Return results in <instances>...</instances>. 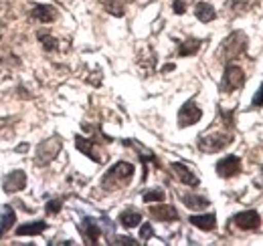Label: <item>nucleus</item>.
<instances>
[{
	"instance_id": "f257e3e1",
	"label": "nucleus",
	"mask_w": 263,
	"mask_h": 246,
	"mask_svg": "<svg viewBox=\"0 0 263 246\" xmlns=\"http://www.w3.org/2000/svg\"><path fill=\"white\" fill-rule=\"evenodd\" d=\"M132 176H134V166L128 161H118L116 166H111L107 170V174L103 176L101 186L105 190H120V188H126L132 182Z\"/></svg>"
},
{
	"instance_id": "f03ea898",
	"label": "nucleus",
	"mask_w": 263,
	"mask_h": 246,
	"mask_svg": "<svg viewBox=\"0 0 263 246\" xmlns=\"http://www.w3.org/2000/svg\"><path fill=\"white\" fill-rule=\"evenodd\" d=\"M247 34L241 31L231 32L229 36L221 43V49H219V59L223 63H231L233 59L241 57L245 51H247Z\"/></svg>"
},
{
	"instance_id": "7ed1b4c3",
	"label": "nucleus",
	"mask_w": 263,
	"mask_h": 246,
	"mask_svg": "<svg viewBox=\"0 0 263 246\" xmlns=\"http://www.w3.org/2000/svg\"><path fill=\"white\" fill-rule=\"evenodd\" d=\"M231 141H233L231 127H225L221 131H209L198 137V150L204 154H215V152H221L227 146H231Z\"/></svg>"
},
{
	"instance_id": "20e7f679",
	"label": "nucleus",
	"mask_w": 263,
	"mask_h": 246,
	"mask_svg": "<svg viewBox=\"0 0 263 246\" xmlns=\"http://www.w3.org/2000/svg\"><path fill=\"white\" fill-rule=\"evenodd\" d=\"M61 148H63V141H61V137H59V135H53V137H49V139L41 141V144H39V148H36L34 163H36V166H47V163H51V161L59 155Z\"/></svg>"
},
{
	"instance_id": "39448f33",
	"label": "nucleus",
	"mask_w": 263,
	"mask_h": 246,
	"mask_svg": "<svg viewBox=\"0 0 263 246\" xmlns=\"http://www.w3.org/2000/svg\"><path fill=\"white\" fill-rule=\"evenodd\" d=\"M245 85V73L241 67L229 63L225 67V73H223V81H221V91L223 93H233L237 89H241Z\"/></svg>"
},
{
	"instance_id": "423d86ee",
	"label": "nucleus",
	"mask_w": 263,
	"mask_h": 246,
	"mask_svg": "<svg viewBox=\"0 0 263 246\" xmlns=\"http://www.w3.org/2000/svg\"><path fill=\"white\" fill-rule=\"evenodd\" d=\"M200 117H202V111H200V107L197 105V101L195 99H189L180 107V111H178V127H191V125L200 121Z\"/></svg>"
},
{
	"instance_id": "0eeeda50",
	"label": "nucleus",
	"mask_w": 263,
	"mask_h": 246,
	"mask_svg": "<svg viewBox=\"0 0 263 246\" xmlns=\"http://www.w3.org/2000/svg\"><path fill=\"white\" fill-rule=\"evenodd\" d=\"M215 170H217V174L221 178H235L237 174H241L243 163H241V159L237 155H227V157H223V159L217 161Z\"/></svg>"
},
{
	"instance_id": "6e6552de",
	"label": "nucleus",
	"mask_w": 263,
	"mask_h": 246,
	"mask_svg": "<svg viewBox=\"0 0 263 246\" xmlns=\"http://www.w3.org/2000/svg\"><path fill=\"white\" fill-rule=\"evenodd\" d=\"M25 186H27V174L23 170H14L2 178V190L6 194H16V192L25 190Z\"/></svg>"
},
{
	"instance_id": "1a4fd4ad",
	"label": "nucleus",
	"mask_w": 263,
	"mask_h": 246,
	"mask_svg": "<svg viewBox=\"0 0 263 246\" xmlns=\"http://www.w3.org/2000/svg\"><path fill=\"white\" fill-rule=\"evenodd\" d=\"M233 222L237 224V228L241 230H257L261 226V216L257 214L255 210H243L239 214H235Z\"/></svg>"
},
{
	"instance_id": "9d476101",
	"label": "nucleus",
	"mask_w": 263,
	"mask_h": 246,
	"mask_svg": "<svg viewBox=\"0 0 263 246\" xmlns=\"http://www.w3.org/2000/svg\"><path fill=\"white\" fill-rule=\"evenodd\" d=\"M96 146H99L96 139H85V137H81V135H75V148H77L81 154H85L87 157H91L93 161L101 163V161H103V155L99 154Z\"/></svg>"
},
{
	"instance_id": "9b49d317",
	"label": "nucleus",
	"mask_w": 263,
	"mask_h": 246,
	"mask_svg": "<svg viewBox=\"0 0 263 246\" xmlns=\"http://www.w3.org/2000/svg\"><path fill=\"white\" fill-rule=\"evenodd\" d=\"M170 170L176 174V178L182 182V184L191 186V188H197L200 182H198V178L195 176V172L191 170V168H186L182 161H174V163H170Z\"/></svg>"
},
{
	"instance_id": "f8f14e48",
	"label": "nucleus",
	"mask_w": 263,
	"mask_h": 246,
	"mask_svg": "<svg viewBox=\"0 0 263 246\" xmlns=\"http://www.w3.org/2000/svg\"><path fill=\"white\" fill-rule=\"evenodd\" d=\"M79 232L83 234L87 244H98V238L101 236V230L93 218H83V222L79 224Z\"/></svg>"
},
{
	"instance_id": "ddd939ff",
	"label": "nucleus",
	"mask_w": 263,
	"mask_h": 246,
	"mask_svg": "<svg viewBox=\"0 0 263 246\" xmlns=\"http://www.w3.org/2000/svg\"><path fill=\"white\" fill-rule=\"evenodd\" d=\"M31 16H33L34 20H39V23H55L59 12L53 6H49V4H36L31 10Z\"/></svg>"
},
{
	"instance_id": "4468645a",
	"label": "nucleus",
	"mask_w": 263,
	"mask_h": 246,
	"mask_svg": "<svg viewBox=\"0 0 263 246\" xmlns=\"http://www.w3.org/2000/svg\"><path fill=\"white\" fill-rule=\"evenodd\" d=\"M150 216L154 220H160V222H174L178 220V212L174 206H168V204H158V206H152L150 208Z\"/></svg>"
},
{
	"instance_id": "2eb2a0df",
	"label": "nucleus",
	"mask_w": 263,
	"mask_h": 246,
	"mask_svg": "<svg viewBox=\"0 0 263 246\" xmlns=\"http://www.w3.org/2000/svg\"><path fill=\"white\" fill-rule=\"evenodd\" d=\"M47 228H49V224L43 222V220L27 222V224H23V226L16 228V236H39V234H43Z\"/></svg>"
},
{
	"instance_id": "dca6fc26",
	"label": "nucleus",
	"mask_w": 263,
	"mask_h": 246,
	"mask_svg": "<svg viewBox=\"0 0 263 246\" xmlns=\"http://www.w3.org/2000/svg\"><path fill=\"white\" fill-rule=\"evenodd\" d=\"M189 222L198 228V230H204V232H211L217 228V216L215 214H202V216H191Z\"/></svg>"
},
{
	"instance_id": "f3484780",
	"label": "nucleus",
	"mask_w": 263,
	"mask_h": 246,
	"mask_svg": "<svg viewBox=\"0 0 263 246\" xmlns=\"http://www.w3.org/2000/svg\"><path fill=\"white\" fill-rule=\"evenodd\" d=\"M16 224V214L10 206H2L0 210V238L4 234H8V230H12V226Z\"/></svg>"
},
{
	"instance_id": "a211bd4d",
	"label": "nucleus",
	"mask_w": 263,
	"mask_h": 246,
	"mask_svg": "<svg viewBox=\"0 0 263 246\" xmlns=\"http://www.w3.org/2000/svg\"><path fill=\"white\" fill-rule=\"evenodd\" d=\"M195 16L200 23H213L217 18V10L209 2H198L197 6H195Z\"/></svg>"
},
{
	"instance_id": "6ab92c4d",
	"label": "nucleus",
	"mask_w": 263,
	"mask_h": 246,
	"mask_svg": "<svg viewBox=\"0 0 263 246\" xmlns=\"http://www.w3.org/2000/svg\"><path fill=\"white\" fill-rule=\"evenodd\" d=\"M202 47V40L200 38H186L178 45V57H191V55H197Z\"/></svg>"
},
{
	"instance_id": "aec40b11",
	"label": "nucleus",
	"mask_w": 263,
	"mask_h": 246,
	"mask_svg": "<svg viewBox=\"0 0 263 246\" xmlns=\"http://www.w3.org/2000/svg\"><path fill=\"white\" fill-rule=\"evenodd\" d=\"M140 222H142V214L138 210H134V208H128V210H124L120 214V224L124 228H136Z\"/></svg>"
},
{
	"instance_id": "412c9836",
	"label": "nucleus",
	"mask_w": 263,
	"mask_h": 246,
	"mask_svg": "<svg viewBox=\"0 0 263 246\" xmlns=\"http://www.w3.org/2000/svg\"><path fill=\"white\" fill-rule=\"evenodd\" d=\"M182 202L191 210H202V208H206L211 204L204 196H198V194H186V196H182Z\"/></svg>"
},
{
	"instance_id": "4be33fe9",
	"label": "nucleus",
	"mask_w": 263,
	"mask_h": 246,
	"mask_svg": "<svg viewBox=\"0 0 263 246\" xmlns=\"http://www.w3.org/2000/svg\"><path fill=\"white\" fill-rule=\"evenodd\" d=\"M36 36H39V40H41V47H43L45 51H55V49L59 47V40H57V38H55L51 32L43 31V32H39Z\"/></svg>"
},
{
	"instance_id": "5701e85b",
	"label": "nucleus",
	"mask_w": 263,
	"mask_h": 246,
	"mask_svg": "<svg viewBox=\"0 0 263 246\" xmlns=\"http://www.w3.org/2000/svg\"><path fill=\"white\" fill-rule=\"evenodd\" d=\"M142 198H144L146 204H152V202H164L166 194L160 190V188H154V190H146V192L142 194Z\"/></svg>"
},
{
	"instance_id": "b1692460",
	"label": "nucleus",
	"mask_w": 263,
	"mask_h": 246,
	"mask_svg": "<svg viewBox=\"0 0 263 246\" xmlns=\"http://www.w3.org/2000/svg\"><path fill=\"white\" fill-rule=\"evenodd\" d=\"M101 4L105 6V10L114 16H124V6L120 0H101Z\"/></svg>"
},
{
	"instance_id": "393cba45",
	"label": "nucleus",
	"mask_w": 263,
	"mask_h": 246,
	"mask_svg": "<svg viewBox=\"0 0 263 246\" xmlns=\"http://www.w3.org/2000/svg\"><path fill=\"white\" fill-rule=\"evenodd\" d=\"M251 6V0H227V8L233 14H241Z\"/></svg>"
},
{
	"instance_id": "a878e982",
	"label": "nucleus",
	"mask_w": 263,
	"mask_h": 246,
	"mask_svg": "<svg viewBox=\"0 0 263 246\" xmlns=\"http://www.w3.org/2000/svg\"><path fill=\"white\" fill-rule=\"evenodd\" d=\"M61 206H63V200H51L45 204V212L49 216H55L61 212Z\"/></svg>"
},
{
	"instance_id": "bb28decb",
	"label": "nucleus",
	"mask_w": 263,
	"mask_h": 246,
	"mask_svg": "<svg viewBox=\"0 0 263 246\" xmlns=\"http://www.w3.org/2000/svg\"><path fill=\"white\" fill-rule=\"evenodd\" d=\"M191 2H193V0H174V4H172L174 14H184L186 8L191 6Z\"/></svg>"
},
{
	"instance_id": "cd10ccee",
	"label": "nucleus",
	"mask_w": 263,
	"mask_h": 246,
	"mask_svg": "<svg viewBox=\"0 0 263 246\" xmlns=\"http://www.w3.org/2000/svg\"><path fill=\"white\" fill-rule=\"evenodd\" d=\"M152 236H154V228H152L150 224H144L142 230H140V238H142V240H148V238H152Z\"/></svg>"
},
{
	"instance_id": "c85d7f7f",
	"label": "nucleus",
	"mask_w": 263,
	"mask_h": 246,
	"mask_svg": "<svg viewBox=\"0 0 263 246\" xmlns=\"http://www.w3.org/2000/svg\"><path fill=\"white\" fill-rule=\"evenodd\" d=\"M111 244H132V246H136L138 242H136L134 238H130V236H118V238H114V240H111Z\"/></svg>"
},
{
	"instance_id": "c756f323",
	"label": "nucleus",
	"mask_w": 263,
	"mask_h": 246,
	"mask_svg": "<svg viewBox=\"0 0 263 246\" xmlns=\"http://www.w3.org/2000/svg\"><path fill=\"white\" fill-rule=\"evenodd\" d=\"M253 105L255 107H263V85L259 87V91L255 93V97H253Z\"/></svg>"
},
{
	"instance_id": "7c9ffc66",
	"label": "nucleus",
	"mask_w": 263,
	"mask_h": 246,
	"mask_svg": "<svg viewBox=\"0 0 263 246\" xmlns=\"http://www.w3.org/2000/svg\"><path fill=\"white\" fill-rule=\"evenodd\" d=\"M128 2H132V0H128Z\"/></svg>"
}]
</instances>
